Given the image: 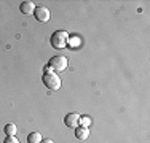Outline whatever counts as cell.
Listing matches in <instances>:
<instances>
[{
    "mask_svg": "<svg viewBox=\"0 0 150 143\" xmlns=\"http://www.w3.org/2000/svg\"><path fill=\"white\" fill-rule=\"evenodd\" d=\"M80 43H81V40H80V37H69V41H67V46H70V48H77V46H80Z\"/></svg>",
    "mask_w": 150,
    "mask_h": 143,
    "instance_id": "10",
    "label": "cell"
},
{
    "mask_svg": "<svg viewBox=\"0 0 150 143\" xmlns=\"http://www.w3.org/2000/svg\"><path fill=\"white\" fill-rule=\"evenodd\" d=\"M80 124H81V127H88L91 124L90 116H80Z\"/></svg>",
    "mask_w": 150,
    "mask_h": 143,
    "instance_id": "11",
    "label": "cell"
},
{
    "mask_svg": "<svg viewBox=\"0 0 150 143\" xmlns=\"http://www.w3.org/2000/svg\"><path fill=\"white\" fill-rule=\"evenodd\" d=\"M42 81H43L45 88L50 89V91H58V89L61 88V78L54 73V72L45 73L43 78H42Z\"/></svg>",
    "mask_w": 150,
    "mask_h": 143,
    "instance_id": "2",
    "label": "cell"
},
{
    "mask_svg": "<svg viewBox=\"0 0 150 143\" xmlns=\"http://www.w3.org/2000/svg\"><path fill=\"white\" fill-rule=\"evenodd\" d=\"M34 16H35V19L40 21V22H46L51 14H50V10L46 8V6H35Z\"/></svg>",
    "mask_w": 150,
    "mask_h": 143,
    "instance_id": "4",
    "label": "cell"
},
{
    "mask_svg": "<svg viewBox=\"0 0 150 143\" xmlns=\"http://www.w3.org/2000/svg\"><path fill=\"white\" fill-rule=\"evenodd\" d=\"M40 143H54V142H53L51 138H43V140H42Z\"/></svg>",
    "mask_w": 150,
    "mask_h": 143,
    "instance_id": "13",
    "label": "cell"
},
{
    "mask_svg": "<svg viewBox=\"0 0 150 143\" xmlns=\"http://www.w3.org/2000/svg\"><path fill=\"white\" fill-rule=\"evenodd\" d=\"M3 132H5L8 137H15L18 130H16V126H15V124H6V126L3 127Z\"/></svg>",
    "mask_w": 150,
    "mask_h": 143,
    "instance_id": "9",
    "label": "cell"
},
{
    "mask_svg": "<svg viewBox=\"0 0 150 143\" xmlns=\"http://www.w3.org/2000/svg\"><path fill=\"white\" fill-rule=\"evenodd\" d=\"M19 10H21V13H23V14L30 16V14H34V11H35V3H34V2H29V0H26V2L21 3Z\"/></svg>",
    "mask_w": 150,
    "mask_h": 143,
    "instance_id": "6",
    "label": "cell"
},
{
    "mask_svg": "<svg viewBox=\"0 0 150 143\" xmlns=\"http://www.w3.org/2000/svg\"><path fill=\"white\" fill-rule=\"evenodd\" d=\"M75 137L78 138V140H86L88 137H90V130H88V127H77V130H75Z\"/></svg>",
    "mask_w": 150,
    "mask_h": 143,
    "instance_id": "7",
    "label": "cell"
},
{
    "mask_svg": "<svg viewBox=\"0 0 150 143\" xmlns=\"http://www.w3.org/2000/svg\"><path fill=\"white\" fill-rule=\"evenodd\" d=\"M43 138H42V135L38 134V132H30L29 135H27V142L29 143H40Z\"/></svg>",
    "mask_w": 150,
    "mask_h": 143,
    "instance_id": "8",
    "label": "cell"
},
{
    "mask_svg": "<svg viewBox=\"0 0 150 143\" xmlns=\"http://www.w3.org/2000/svg\"><path fill=\"white\" fill-rule=\"evenodd\" d=\"M50 67H51L53 70L64 72L67 69V59L64 56H54V57H51V60H50Z\"/></svg>",
    "mask_w": 150,
    "mask_h": 143,
    "instance_id": "3",
    "label": "cell"
},
{
    "mask_svg": "<svg viewBox=\"0 0 150 143\" xmlns=\"http://www.w3.org/2000/svg\"><path fill=\"white\" fill-rule=\"evenodd\" d=\"M69 41V34L66 30H56L51 35V46L56 49H64Z\"/></svg>",
    "mask_w": 150,
    "mask_h": 143,
    "instance_id": "1",
    "label": "cell"
},
{
    "mask_svg": "<svg viewBox=\"0 0 150 143\" xmlns=\"http://www.w3.org/2000/svg\"><path fill=\"white\" fill-rule=\"evenodd\" d=\"M64 124L69 129H77L80 126V116L77 113H67L66 118H64Z\"/></svg>",
    "mask_w": 150,
    "mask_h": 143,
    "instance_id": "5",
    "label": "cell"
},
{
    "mask_svg": "<svg viewBox=\"0 0 150 143\" xmlns=\"http://www.w3.org/2000/svg\"><path fill=\"white\" fill-rule=\"evenodd\" d=\"M3 143H19V140H18L16 137H6Z\"/></svg>",
    "mask_w": 150,
    "mask_h": 143,
    "instance_id": "12",
    "label": "cell"
}]
</instances>
